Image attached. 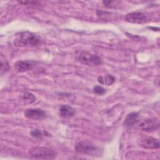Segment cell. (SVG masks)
<instances>
[{
  "instance_id": "8992f818",
  "label": "cell",
  "mask_w": 160,
  "mask_h": 160,
  "mask_svg": "<svg viewBox=\"0 0 160 160\" xmlns=\"http://www.w3.org/2000/svg\"><path fill=\"white\" fill-rule=\"evenodd\" d=\"M139 146L145 149H158L160 147L159 140L149 136H142L138 139Z\"/></svg>"
},
{
  "instance_id": "3957f363",
  "label": "cell",
  "mask_w": 160,
  "mask_h": 160,
  "mask_svg": "<svg viewBox=\"0 0 160 160\" xmlns=\"http://www.w3.org/2000/svg\"><path fill=\"white\" fill-rule=\"evenodd\" d=\"M29 154L32 157L40 159H54L56 157V152L46 147H32L29 149Z\"/></svg>"
},
{
  "instance_id": "ba28073f",
  "label": "cell",
  "mask_w": 160,
  "mask_h": 160,
  "mask_svg": "<svg viewBox=\"0 0 160 160\" xmlns=\"http://www.w3.org/2000/svg\"><path fill=\"white\" fill-rule=\"evenodd\" d=\"M24 116L31 119H41L46 117V112L39 108H30L24 111Z\"/></svg>"
},
{
  "instance_id": "4fadbf2b",
  "label": "cell",
  "mask_w": 160,
  "mask_h": 160,
  "mask_svg": "<svg viewBox=\"0 0 160 160\" xmlns=\"http://www.w3.org/2000/svg\"><path fill=\"white\" fill-rule=\"evenodd\" d=\"M2 55H1V74L3 73V72H6L9 69V64L8 63V62L5 60L2 59Z\"/></svg>"
},
{
  "instance_id": "2e32d148",
  "label": "cell",
  "mask_w": 160,
  "mask_h": 160,
  "mask_svg": "<svg viewBox=\"0 0 160 160\" xmlns=\"http://www.w3.org/2000/svg\"><path fill=\"white\" fill-rule=\"evenodd\" d=\"M93 92L97 94H99V95H102L104 94L106 92L105 89L100 86H96L94 88H93Z\"/></svg>"
},
{
  "instance_id": "52a82bcc",
  "label": "cell",
  "mask_w": 160,
  "mask_h": 160,
  "mask_svg": "<svg viewBox=\"0 0 160 160\" xmlns=\"http://www.w3.org/2000/svg\"><path fill=\"white\" fill-rule=\"evenodd\" d=\"M126 21L134 24H143L147 21V17L142 12H133L126 16Z\"/></svg>"
},
{
  "instance_id": "9c48e42d",
  "label": "cell",
  "mask_w": 160,
  "mask_h": 160,
  "mask_svg": "<svg viewBox=\"0 0 160 160\" xmlns=\"http://www.w3.org/2000/svg\"><path fill=\"white\" fill-rule=\"evenodd\" d=\"M33 63L31 61H18L14 64V69L19 72H24L32 69Z\"/></svg>"
},
{
  "instance_id": "277c9868",
  "label": "cell",
  "mask_w": 160,
  "mask_h": 160,
  "mask_svg": "<svg viewBox=\"0 0 160 160\" xmlns=\"http://www.w3.org/2000/svg\"><path fill=\"white\" fill-rule=\"evenodd\" d=\"M77 58L82 64L89 66H96L102 63V61L98 56L86 51H79L77 54Z\"/></svg>"
},
{
  "instance_id": "e0dca14e",
  "label": "cell",
  "mask_w": 160,
  "mask_h": 160,
  "mask_svg": "<svg viewBox=\"0 0 160 160\" xmlns=\"http://www.w3.org/2000/svg\"><path fill=\"white\" fill-rule=\"evenodd\" d=\"M119 2V1H104L102 2L103 4L108 7V8H113V7H115V6L116 5V3H118Z\"/></svg>"
},
{
  "instance_id": "7a4b0ae2",
  "label": "cell",
  "mask_w": 160,
  "mask_h": 160,
  "mask_svg": "<svg viewBox=\"0 0 160 160\" xmlns=\"http://www.w3.org/2000/svg\"><path fill=\"white\" fill-rule=\"evenodd\" d=\"M132 126L141 131L153 132L159 129V122L156 118H137Z\"/></svg>"
},
{
  "instance_id": "5b68a950",
  "label": "cell",
  "mask_w": 160,
  "mask_h": 160,
  "mask_svg": "<svg viewBox=\"0 0 160 160\" xmlns=\"http://www.w3.org/2000/svg\"><path fill=\"white\" fill-rule=\"evenodd\" d=\"M75 149L78 152L88 154L89 156H99L100 150L91 142L82 141L78 142L75 146Z\"/></svg>"
},
{
  "instance_id": "30bf717a",
  "label": "cell",
  "mask_w": 160,
  "mask_h": 160,
  "mask_svg": "<svg viewBox=\"0 0 160 160\" xmlns=\"http://www.w3.org/2000/svg\"><path fill=\"white\" fill-rule=\"evenodd\" d=\"M59 113L60 116L64 118H70L74 116L75 110L68 105H62L59 108Z\"/></svg>"
},
{
  "instance_id": "8fae6325",
  "label": "cell",
  "mask_w": 160,
  "mask_h": 160,
  "mask_svg": "<svg viewBox=\"0 0 160 160\" xmlns=\"http://www.w3.org/2000/svg\"><path fill=\"white\" fill-rule=\"evenodd\" d=\"M138 117V114L136 112H131L129 114L124 121V123H123L124 126L128 128L132 126L134 122H135Z\"/></svg>"
},
{
  "instance_id": "5bb4252c",
  "label": "cell",
  "mask_w": 160,
  "mask_h": 160,
  "mask_svg": "<svg viewBox=\"0 0 160 160\" xmlns=\"http://www.w3.org/2000/svg\"><path fill=\"white\" fill-rule=\"evenodd\" d=\"M114 81V78L111 75H107L103 78V84H106L107 86L111 85Z\"/></svg>"
},
{
  "instance_id": "7c38bea8",
  "label": "cell",
  "mask_w": 160,
  "mask_h": 160,
  "mask_svg": "<svg viewBox=\"0 0 160 160\" xmlns=\"http://www.w3.org/2000/svg\"><path fill=\"white\" fill-rule=\"evenodd\" d=\"M22 99L27 103H32L36 101V96L29 92H26L22 95Z\"/></svg>"
},
{
  "instance_id": "9a60e30c",
  "label": "cell",
  "mask_w": 160,
  "mask_h": 160,
  "mask_svg": "<svg viewBox=\"0 0 160 160\" xmlns=\"http://www.w3.org/2000/svg\"><path fill=\"white\" fill-rule=\"evenodd\" d=\"M31 135L35 138H39L44 136V132L39 129H34L31 132Z\"/></svg>"
},
{
  "instance_id": "6da1fadb",
  "label": "cell",
  "mask_w": 160,
  "mask_h": 160,
  "mask_svg": "<svg viewBox=\"0 0 160 160\" xmlns=\"http://www.w3.org/2000/svg\"><path fill=\"white\" fill-rule=\"evenodd\" d=\"M39 43V38L34 33L27 31L18 32L14 39V44L18 48L36 46Z\"/></svg>"
}]
</instances>
